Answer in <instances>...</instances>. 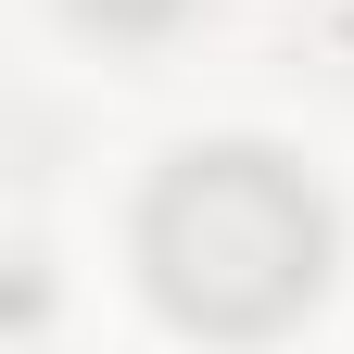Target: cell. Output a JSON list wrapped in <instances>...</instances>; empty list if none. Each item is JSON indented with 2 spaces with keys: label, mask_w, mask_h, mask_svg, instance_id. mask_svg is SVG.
Instances as JSON below:
<instances>
[{
  "label": "cell",
  "mask_w": 354,
  "mask_h": 354,
  "mask_svg": "<svg viewBox=\"0 0 354 354\" xmlns=\"http://www.w3.org/2000/svg\"><path fill=\"white\" fill-rule=\"evenodd\" d=\"M329 253H342L329 190L266 140H203L140 190V279L203 342H279L329 291Z\"/></svg>",
  "instance_id": "cell-1"
},
{
  "label": "cell",
  "mask_w": 354,
  "mask_h": 354,
  "mask_svg": "<svg viewBox=\"0 0 354 354\" xmlns=\"http://www.w3.org/2000/svg\"><path fill=\"white\" fill-rule=\"evenodd\" d=\"M64 13H76V26H102V38H165L190 0H64Z\"/></svg>",
  "instance_id": "cell-2"
}]
</instances>
